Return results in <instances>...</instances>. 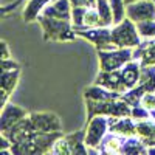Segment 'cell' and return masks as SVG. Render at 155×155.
Segmentation results:
<instances>
[{
  "mask_svg": "<svg viewBox=\"0 0 155 155\" xmlns=\"http://www.w3.org/2000/svg\"><path fill=\"white\" fill-rule=\"evenodd\" d=\"M47 2V0H33V2L28 5V8L23 11V17L27 20H33L37 14V11L41 9V6Z\"/></svg>",
  "mask_w": 155,
  "mask_h": 155,
  "instance_id": "cell-4",
  "label": "cell"
},
{
  "mask_svg": "<svg viewBox=\"0 0 155 155\" xmlns=\"http://www.w3.org/2000/svg\"><path fill=\"white\" fill-rule=\"evenodd\" d=\"M112 6H113V11H115V22H120L121 16H123V11H124L121 0H112Z\"/></svg>",
  "mask_w": 155,
  "mask_h": 155,
  "instance_id": "cell-11",
  "label": "cell"
},
{
  "mask_svg": "<svg viewBox=\"0 0 155 155\" xmlns=\"http://www.w3.org/2000/svg\"><path fill=\"white\" fill-rule=\"evenodd\" d=\"M107 150H120V141L118 140H115V138H110L109 141H107Z\"/></svg>",
  "mask_w": 155,
  "mask_h": 155,
  "instance_id": "cell-13",
  "label": "cell"
},
{
  "mask_svg": "<svg viewBox=\"0 0 155 155\" xmlns=\"http://www.w3.org/2000/svg\"><path fill=\"white\" fill-rule=\"evenodd\" d=\"M113 132H116V134H121V135H132L135 130H134V127H132V124H130V121H124V120H121V121H118L115 126H113V129H112Z\"/></svg>",
  "mask_w": 155,
  "mask_h": 155,
  "instance_id": "cell-7",
  "label": "cell"
},
{
  "mask_svg": "<svg viewBox=\"0 0 155 155\" xmlns=\"http://www.w3.org/2000/svg\"><path fill=\"white\" fill-rule=\"evenodd\" d=\"M129 16H130L134 20H144V19H153L155 17V9H153V5L147 3V2H143V3H138V5H134L127 9Z\"/></svg>",
  "mask_w": 155,
  "mask_h": 155,
  "instance_id": "cell-2",
  "label": "cell"
},
{
  "mask_svg": "<svg viewBox=\"0 0 155 155\" xmlns=\"http://www.w3.org/2000/svg\"><path fill=\"white\" fill-rule=\"evenodd\" d=\"M85 23L88 25V27H96V25L101 23L99 20V14L95 11H87L85 12Z\"/></svg>",
  "mask_w": 155,
  "mask_h": 155,
  "instance_id": "cell-10",
  "label": "cell"
},
{
  "mask_svg": "<svg viewBox=\"0 0 155 155\" xmlns=\"http://www.w3.org/2000/svg\"><path fill=\"white\" fill-rule=\"evenodd\" d=\"M137 65H129L126 70H124V81L127 85H132L135 81H137Z\"/></svg>",
  "mask_w": 155,
  "mask_h": 155,
  "instance_id": "cell-8",
  "label": "cell"
},
{
  "mask_svg": "<svg viewBox=\"0 0 155 155\" xmlns=\"http://www.w3.org/2000/svg\"><path fill=\"white\" fill-rule=\"evenodd\" d=\"M23 113H25L23 110H20V109H17V107H12V106H9V107H8V109L3 112L2 126H3V127H6V124H8V121H9V120L16 121L17 118H20V116H22Z\"/></svg>",
  "mask_w": 155,
  "mask_h": 155,
  "instance_id": "cell-5",
  "label": "cell"
},
{
  "mask_svg": "<svg viewBox=\"0 0 155 155\" xmlns=\"http://www.w3.org/2000/svg\"><path fill=\"white\" fill-rule=\"evenodd\" d=\"M47 14H50V16H58V17H65L67 19V14H68V6H67V2L65 0H61V2H58L56 3V8H50V9H47L45 11Z\"/></svg>",
  "mask_w": 155,
  "mask_h": 155,
  "instance_id": "cell-6",
  "label": "cell"
},
{
  "mask_svg": "<svg viewBox=\"0 0 155 155\" xmlns=\"http://www.w3.org/2000/svg\"><path fill=\"white\" fill-rule=\"evenodd\" d=\"M112 37L118 45H138V37L135 34V30L130 27V23H127V22L121 28L115 30Z\"/></svg>",
  "mask_w": 155,
  "mask_h": 155,
  "instance_id": "cell-1",
  "label": "cell"
},
{
  "mask_svg": "<svg viewBox=\"0 0 155 155\" xmlns=\"http://www.w3.org/2000/svg\"><path fill=\"white\" fill-rule=\"evenodd\" d=\"M104 129H106V123L104 120H95L92 124H90V130H88V135H87V144L90 146H95L98 144V141L102 135V132H104Z\"/></svg>",
  "mask_w": 155,
  "mask_h": 155,
  "instance_id": "cell-3",
  "label": "cell"
},
{
  "mask_svg": "<svg viewBox=\"0 0 155 155\" xmlns=\"http://www.w3.org/2000/svg\"><path fill=\"white\" fill-rule=\"evenodd\" d=\"M124 2H132V0H124Z\"/></svg>",
  "mask_w": 155,
  "mask_h": 155,
  "instance_id": "cell-14",
  "label": "cell"
},
{
  "mask_svg": "<svg viewBox=\"0 0 155 155\" xmlns=\"http://www.w3.org/2000/svg\"><path fill=\"white\" fill-rule=\"evenodd\" d=\"M138 30L141 34L144 36H155V22H149V23H140L138 25Z\"/></svg>",
  "mask_w": 155,
  "mask_h": 155,
  "instance_id": "cell-9",
  "label": "cell"
},
{
  "mask_svg": "<svg viewBox=\"0 0 155 155\" xmlns=\"http://www.w3.org/2000/svg\"><path fill=\"white\" fill-rule=\"evenodd\" d=\"M143 104L147 107V109H155V96L153 95H146L143 98Z\"/></svg>",
  "mask_w": 155,
  "mask_h": 155,
  "instance_id": "cell-12",
  "label": "cell"
}]
</instances>
